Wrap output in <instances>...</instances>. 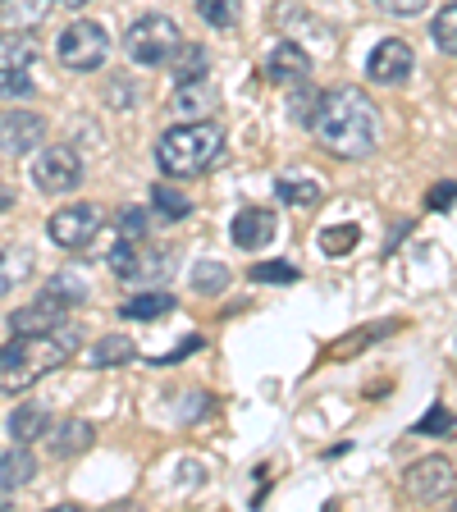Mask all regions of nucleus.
I'll use <instances>...</instances> for the list:
<instances>
[{
    "label": "nucleus",
    "mask_w": 457,
    "mask_h": 512,
    "mask_svg": "<svg viewBox=\"0 0 457 512\" xmlns=\"http://www.w3.org/2000/svg\"><path fill=\"white\" fill-rule=\"evenodd\" d=\"M311 133L330 156L339 160H366L380 142V110L362 87H330V92H316V110H311Z\"/></svg>",
    "instance_id": "f257e3e1"
},
{
    "label": "nucleus",
    "mask_w": 457,
    "mask_h": 512,
    "mask_svg": "<svg viewBox=\"0 0 457 512\" xmlns=\"http://www.w3.org/2000/svg\"><path fill=\"white\" fill-rule=\"evenodd\" d=\"M78 352V330L64 320L46 334H14L0 348V394H28L37 380H46L51 371H60L69 357Z\"/></svg>",
    "instance_id": "f03ea898"
},
{
    "label": "nucleus",
    "mask_w": 457,
    "mask_h": 512,
    "mask_svg": "<svg viewBox=\"0 0 457 512\" xmlns=\"http://www.w3.org/2000/svg\"><path fill=\"white\" fill-rule=\"evenodd\" d=\"M224 151V128L211 119H183V124L165 128L156 138V165L165 179H197L220 160Z\"/></svg>",
    "instance_id": "7ed1b4c3"
},
{
    "label": "nucleus",
    "mask_w": 457,
    "mask_h": 512,
    "mask_svg": "<svg viewBox=\"0 0 457 512\" xmlns=\"http://www.w3.org/2000/svg\"><path fill=\"white\" fill-rule=\"evenodd\" d=\"M55 55H60V64L69 69V74H92V69H101L106 55H110V32L96 19H74L60 32Z\"/></svg>",
    "instance_id": "20e7f679"
},
{
    "label": "nucleus",
    "mask_w": 457,
    "mask_h": 512,
    "mask_svg": "<svg viewBox=\"0 0 457 512\" xmlns=\"http://www.w3.org/2000/svg\"><path fill=\"white\" fill-rule=\"evenodd\" d=\"M179 42L183 37H179V23L174 19H165V14H142V19H133L124 32V55L133 64H165Z\"/></svg>",
    "instance_id": "39448f33"
},
{
    "label": "nucleus",
    "mask_w": 457,
    "mask_h": 512,
    "mask_svg": "<svg viewBox=\"0 0 457 512\" xmlns=\"http://www.w3.org/2000/svg\"><path fill=\"white\" fill-rule=\"evenodd\" d=\"M32 179H37V188L46 197H69L83 183V156L74 147H64V142H51V147H42L37 160H32Z\"/></svg>",
    "instance_id": "423d86ee"
},
{
    "label": "nucleus",
    "mask_w": 457,
    "mask_h": 512,
    "mask_svg": "<svg viewBox=\"0 0 457 512\" xmlns=\"http://www.w3.org/2000/svg\"><path fill=\"white\" fill-rule=\"evenodd\" d=\"M101 224H106L101 220V206L74 202L46 220V238H51L55 247H64V252H83V247H92V238L101 234Z\"/></svg>",
    "instance_id": "0eeeda50"
},
{
    "label": "nucleus",
    "mask_w": 457,
    "mask_h": 512,
    "mask_svg": "<svg viewBox=\"0 0 457 512\" xmlns=\"http://www.w3.org/2000/svg\"><path fill=\"white\" fill-rule=\"evenodd\" d=\"M453 485H457V467L444 458V453L421 458L403 471V494L412 503H435V499H444V494H453Z\"/></svg>",
    "instance_id": "6e6552de"
},
{
    "label": "nucleus",
    "mask_w": 457,
    "mask_h": 512,
    "mask_svg": "<svg viewBox=\"0 0 457 512\" xmlns=\"http://www.w3.org/2000/svg\"><path fill=\"white\" fill-rule=\"evenodd\" d=\"M412 69H416V55L403 37H384L371 51V60H366V78L380 87H403L412 78Z\"/></svg>",
    "instance_id": "1a4fd4ad"
},
{
    "label": "nucleus",
    "mask_w": 457,
    "mask_h": 512,
    "mask_svg": "<svg viewBox=\"0 0 457 512\" xmlns=\"http://www.w3.org/2000/svg\"><path fill=\"white\" fill-rule=\"evenodd\" d=\"M37 142H46V119L32 110H5L0 115V151L5 156H28Z\"/></svg>",
    "instance_id": "9d476101"
},
{
    "label": "nucleus",
    "mask_w": 457,
    "mask_h": 512,
    "mask_svg": "<svg viewBox=\"0 0 457 512\" xmlns=\"http://www.w3.org/2000/svg\"><path fill=\"white\" fill-rule=\"evenodd\" d=\"M275 211H266V206H243V211L234 215V224H229V238H234L243 252H261L266 243H275Z\"/></svg>",
    "instance_id": "9b49d317"
},
{
    "label": "nucleus",
    "mask_w": 457,
    "mask_h": 512,
    "mask_svg": "<svg viewBox=\"0 0 457 512\" xmlns=\"http://www.w3.org/2000/svg\"><path fill=\"white\" fill-rule=\"evenodd\" d=\"M266 78L275 87H302L311 78V55L302 51L298 42H279L275 51L266 55Z\"/></svg>",
    "instance_id": "f8f14e48"
},
{
    "label": "nucleus",
    "mask_w": 457,
    "mask_h": 512,
    "mask_svg": "<svg viewBox=\"0 0 457 512\" xmlns=\"http://www.w3.org/2000/svg\"><path fill=\"white\" fill-rule=\"evenodd\" d=\"M64 320H69V307L46 293V298H37V302H28V307L14 311L10 330L14 334H46V330H55V325H64Z\"/></svg>",
    "instance_id": "ddd939ff"
},
{
    "label": "nucleus",
    "mask_w": 457,
    "mask_h": 512,
    "mask_svg": "<svg viewBox=\"0 0 457 512\" xmlns=\"http://www.w3.org/2000/svg\"><path fill=\"white\" fill-rule=\"evenodd\" d=\"M5 430H10L14 444H37L42 435H51V412L37 403H23L10 412V421H5Z\"/></svg>",
    "instance_id": "4468645a"
},
{
    "label": "nucleus",
    "mask_w": 457,
    "mask_h": 512,
    "mask_svg": "<svg viewBox=\"0 0 457 512\" xmlns=\"http://www.w3.org/2000/svg\"><path fill=\"white\" fill-rule=\"evenodd\" d=\"M128 362H138V343L128 339V334H106V339H96L92 348H87V366H96V371L128 366Z\"/></svg>",
    "instance_id": "2eb2a0df"
},
{
    "label": "nucleus",
    "mask_w": 457,
    "mask_h": 512,
    "mask_svg": "<svg viewBox=\"0 0 457 512\" xmlns=\"http://www.w3.org/2000/svg\"><path fill=\"white\" fill-rule=\"evenodd\" d=\"M206 64H211V55H206L202 42H179L170 51V78H174V87L206 78Z\"/></svg>",
    "instance_id": "dca6fc26"
},
{
    "label": "nucleus",
    "mask_w": 457,
    "mask_h": 512,
    "mask_svg": "<svg viewBox=\"0 0 457 512\" xmlns=\"http://www.w3.org/2000/svg\"><path fill=\"white\" fill-rule=\"evenodd\" d=\"M37 60V42H32L28 32H0V78L5 74H23L28 64Z\"/></svg>",
    "instance_id": "f3484780"
},
{
    "label": "nucleus",
    "mask_w": 457,
    "mask_h": 512,
    "mask_svg": "<svg viewBox=\"0 0 457 512\" xmlns=\"http://www.w3.org/2000/svg\"><path fill=\"white\" fill-rule=\"evenodd\" d=\"M170 311H174L170 288H142L138 298H128L124 307H119V316L124 320H156V316H170Z\"/></svg>",
    "instance_id": "a211bd4d"
},
{
    "label": "nucleus",
    "mask_w": 457,
    "mask_h": 512,
    "mask_svg": "<svg viewBox=\"0 0 457 512\" xmlns=\"http://www.w3.org/2000/svg\"><path fill=\"white\" fill-rule=\"evenodd\" d=\"M32 476H37V458L28 453V444H14L10 453H0V490L32 485Z\"/></svg>",
    "instance_id": "6ab92c4d"
},
{
    "label": "nucleus",
    "mask_w": 457,
    "mask_h": 512,
    "mask_svg": "<svg viewBox=\"0 0 457 512\" xmlns=\"http://www.w3.org/2000/svg\"><path fill=\"white\" fill-rule=\"evenodd\" d=\"M51 5L55 0H0V23L14 32H28L51 14Z\"/></svg>",
    "instance_id": "aec40b11"
},
{
    "label": "nucleus",
    "mask_w": 457,
    "mask_h": 512,
    "mask_svg": "<svg viewBox=\"0 0 457 512\" xmlns=\"http://www.w3.org/2000/svg\"><path fill=\"white\" fill-rule=\"evenodd\" d=\"M92 439H96V430H92V421H64V426H55V435H51V448L60 453V458H78V453H87L92 448Z\"/></svg>",
    "instance_id": "412c9836"
},
{
    "label": "nucleus",
    "mask_w": 457,
    "mask_h": 512,
    "mask_svg": "<svg viewBox=\"0 0 457 512\" xmlns=\"http://www.w3.org/2000/svg\"><path fill=\"white\" fill-rule=\"evenodd\" d=\"M197 14H202V23H211L215 32H229L243 19V0H197Z\"/></svg>",
    "instance_id": "4be33fe9"
},
{
    "label": "nucleus",
    "mask_w": 457,
    "mask_h": 512,
    "mask_svg": "<svg viewBox=\"0 0 457 512\" xmlns=\"http://www.w3.org/2000/svg\"><path fill=\"white\" fill-rule=\"evenodd\" d=\"M151 206L160 211V220H170V224H179L192 215V202L179 188H170V183H156V188H151Z\"/></svg>",
    "instance_id": "5701e85b"
},
{
    "label": "nucleus",
    "mask_w": 457,
    "mask_h": 512,
    "mask_svg": "<svg viewBox=\"0 0 457 512\" xmlns=\"http://www.w3.org/2000/svg\"><path fill=\"white\" fill-rule=\"evenodd\" d=\"M275 192H279V202H288V206H316L320 202V183L307 179V174H284Z\"/></svg>",
    "instance_id": "b1692460"
},
{
    "label": "nucleus",
    "mask_w": 457,
    "mask_h": 512,
    "mask_svg": "<svg viewBox=\"0 0 457 512\" xmlns=\"http://www.w3.org/2000/svg\"><path fill=\"white\" fill-rule=\"evenodd\" d=\"M357 243H362V229H357V224H330V229H320V252L325 256H348Z\"/></svg>",
    "instance_id": "393cba45"
},
{
    "label": "nucleus",
    "mask_w": 457,
    "mask_h": 512,
    "mask_svg": "<svg viewBox=\"0 0 457 512\" xmlns=\"http://www.w3.org/2000/svg\"><path fill=\"white\" fill-rule=\"evenodd\" d=\"M192 288L206 293V298L224 293V288H229V266H220V261H197V266H192Z\"/></svg>",
    "instance_id": "a878e982"
},
{
    "label": "nucleus",
    "mask_w": 457,
    "mask_h": 512,
    "mask_svg": "<svg viewBox=\"0 0 457 512\" xmlns=\"http://www.w3.org/2000/svg\"><path fill=\"white\" fill-rule=\"evenodd\" d=\"M430 37H435V46L444 55H457V0H448L444 10L435 14V23H430Z\"/></svg>",
    "instance_id": "bb28decb"
},
{
    "label": "nucleus",
    "mask_w": 457,
    "mask_h": 512,
    "mask_svg": "<svg viewBox=\"0 0 457 512\" xmlns=\"http://www.w3.org/2000/svg\"><path fill=\"white\" fill-rule=\"evenodd\" d=\"M412 435H435V439H453L457 435V416L448 412L444 403H435L430 407L426 416H421V421H416L412 426Z\"/></svg>",
    "instance_id": "cd10ccee"
},
{
    "label": "nucleus",
    "mask_w": 457,
    "mask_h": 512,
    "mask_svg": "<svg viewBox=\"0 0 457 512\" xmlns=\"http://www.w3.org/2000/svg\"><path fill=\"white\" fill-rule=\"evenodd\" d=\"M170 270H174L170 252H142L138 247V261H133V275L128 279H147V284H156V279H170Z\"/></svg>",
    "instance_id": "c85d7f7f"
},
{
    "label": "nucleus",
    "mask_w": 457,
    "mask_h": 512,
    "mask_svg": "<svg viewBox=\"0 0 457 512\" xmlns=\"http://www.w3.org/2000/svg\"><path fill=\"white\" fill-rule=\"evenodd\" d=\"M206 101H211V87H202V78H197V83H179V92H174V110L188 119L202 115Z\"/></svg>",
    "instance_id": "c756f323"
},
{
    "label": "nucleus",
    "mask_w": 457,
    "mask_h": 512,
    "mask_svg": "<svg viewBox=\"0 0 457 512\" xmlns=\"http://www.w3.org/2000/svg\"><path fill=\"white\" fill-rule=\"evenodd\" d=\"M46 293H51L55 302H64V307H78V302H87V284L74 275V270H64V275H55Z\"/></svg>",
    "instance_id": "7c9ffc66"
},
{
    "label": "nucleus",
    "mask_w": 457,
    "mask_h": 512,
    "mask_svg": "<svg viewBox=\"0 0 457 512\" xmlns=\"http://www.w3.org/2000/svg\"><path fill=\"white\" fill-rule=\"evenodd\" d=\"M298 279V270L284 266V261H261V266H252V284H293Z\"/></svg>",
    "instance_id": "2f4dec72"
},
{
    "label": "nucleus",
    "mask_w": 457,
    "mask_h": 512,
    "mask_svg": "<svg viewBox=\"0 0 457 512\" xmlns=\"http://www.w3.org/2000/svg\"><path fill=\"white\" fill-rule=\"evenodd\" d=\"M384 14H394V19H416V14L430 10V0H375Z\"/></svg>",
    "instance_id": "473e14b6"
},
{
    "label": "nucleus",
    "mask_w": 457,
    "mask_h": 512,
    "mask_svg": "<svg viewBox=\"0 0 457 512\" xmlns=\"http://www.w3.org/2000/svg\"><path fill=\"white\" fill-rule=\"evenodd\" d=\"M133 261H138V243H133V238H128V243H119L115 252H110V270H115L119 279L133 275Z\"/></svg>",
    "instance_id": "72a5a7b5"
},
{
    "label": "nucleus",
    "mask_w": 457,
    "mask_h": 512,
    "mask_svg": "<svg viewBox=\"0 0 457 512\" xmlns=\"http://www.w3.org/2000/svg\"><path fill=\"white\" fill-rule=\"evenodd\" d=\"M14 275H28V256H19V261H14V256H5V252H0V298L10 293Z\"/></svg>",
    "instance_id": "f704fd0d"
},
{
    "label": "nucleus",
    "mask_w": 457,
    "mask_h": 512,
    "mask_svg": "<svg viewBox=\"0 0 457 512\" xmlns=\"http://www.w3.org/2000/svg\"><path fill=\"white\" fill-rule=\"evenodd\" d=\"M119 229H124L128 238H142L147 234V211H142V206H124V211H119Z\"/></svg>",
    "instance_id": "c9c22d12"
},
{
    "label": "nucleus",
    "mask_w": 457,
    "mask_h": 512,
    "mask_svg": "<svg viewBox=\"0 0 457 512\" xmlns=\"http://www.w3.org/2000/svg\"><path fill=\"white\" fill-rule=\"evenodd\" d=\"M453 197H457V179H453V183H439V188H430L426 206H430V211H444V206L453 202Z\"/></svg>",
    "instance_id": "e433bc0d"
},
{
    "label": "nucleus",
    "mask_w": 457,
    "mask_h": 512,
    "mask_svg": "<svg viewBox=\"0 0 457 512\" xmlns=\"http://www.w3.org/2000/svg\"><path fill=\"white\" fill-rule=\"evenodd\" d=\"M64 10H83V5H92V0H60Z\"/></svg>",
    "instance_id": "4c0bfd02"
},
{
    "label": "nucleus",
    "mask_w": 457,
    "mask_h": 512,
    "mask_svg": "<svg viewBox=\"0 0 457 512\" xmlns=\"http://www.w3.org/2000/svg\"><path fill=\"white\" fill-rule=\"evenodd\" d=\"M453 508H457V503H453Z\"/></svg>",
    "instance_id": "58836bf2"
}]
</instances>
